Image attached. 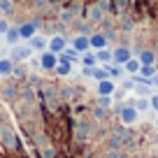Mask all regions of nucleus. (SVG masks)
<instances>
[{"mask_svg": "<svg viewBox=\"0 0 158 158\" xmlns=\"http://www.w3.org/2000/svg\"><path fill=\"white\" fill-rule=\"evenodd\" d=\"M56 65H58V54H54V51H42V56H40V68L42 70H56Z\"/></svg>", "mask_w": 158, "mask_h": 158, "instance_id": "nucleus-1", "label": "nucleus"}, {"mask_svg": "<svg viewBox=\"0 0 158 158\" xmlns=\"http://www.w3.org/2000/svg\"><path fill=\"white\" fill-rule=\"evenodd\" d=\"M118 112H121V121H123L126 126H133L135 121H137V109H135L133 105H123Z\"/></svg>", "mask_w": 158, "mask_h": 158, "instance_id": "nucleus-2", "label": "nucleus"}, {"mask_svg": "<svg viewBox=\"0 0 158 158\" xmlns=\"http://www.w3.org/2000/svg\"><path fill=\"white\" fill-rule=\"evenodd\" d=\"M65 47H68V40H65L63 35H54V37L47 42V49L54 51V54H60V51H65Z\"/></svg>", "mask_w": 158, "mask_h": 158, "instance_id": "nucleus-3", "label": "nucleus"}, {"mask_svg": "<svg viewBox=\"0 0 158 158\" xmlns=\"http://www.w3.org/2000/svg\"><path fill=\"white\" fill-rule=\"evenodd\" d=\"M130 58H133V51H130L128 47H116V49L112 51V60L118 63V65H123L126 60H130Z\"/></svg>", "mask_w": 158, "mask_h": 158, "instance_id": "nucleus-4", "label": "nucleus"}, {"mask_svg": "<svg viewBox=\"0 0 158 158\" xmlns=\"http://www.w3.org/2000/svg\"><path fill=\"white\" fill-rule=\"evenodd\" d=\"M107 35L105 33H93V35H89V44H91V49H105V47H107Z\"/></svg>", "mask_w": 158, "mask_h": 158, "instance_id": "nucleus-5", "label": "nucleus"}, {"mask_svg": "<svg viewBox=\"0 0 158 158\" xmlns=\"http://www.w3.org/2000/svg\"><path fill=\"white\" fill-rule=\"evenodd\" d=\"M72 49H77L79 54H86V51L91 49L89 35H74V37H72Z\"/></svg>", "mask_w": 158, "mask_h": 158, "instance_id": "nucleus-6", "label": "nucleus"}, {"mask_svg": "<svg viewBox=\"0 0 158 158\" xmlns=\"http://www.w3.org/2000/svg\"><path fill=\"white\" fill-rule=\"evenodd\" d=\"M37 23H40V21H28V23L19 26L21 40H30V37H33V35H37Z\"/></svg>", "mask_w": 158, "mask_h": 158, "instance_id": "nucleus-7", "label": "nucleus"}, {"mask_svg": "<svg viewBox=\"0 0 158 158\" xmlns=\"http://www.w3.org/2000/svg\"><path fill=\"white\" fill-rule=\"evenodd\" d=\"M30 54H33V49L30 47H16L14 44V51H12V60H28L30 58Z\"/></svg>", "mask_w": 158, "mask_h": 158, "instance_id": "nucleus-8", "label": "nucleus"}, {"mask_svg": "<svg viewBox=\"0 0 158 158\" xmlns=\"http://www.w3.org/2000/svg\"><path fill=\"white\" fill-rule=\"evenodd\" d=\"M89 21H93V23H98V21H105V10L100 5H91L89 7Z\"/></svg>", "mask_w": 158, "mask_h": 158, "instance_id": "nucleus-9", "label": "nucleus"}, {"mask_svg": "<svg viewBox=\"0 0 158 158\" xmlns=\"http://www.w3.org/2000/svg\"><path fill=\"white\" fill-rule=\"evenodd\" d=\"M114 81L112 79H102V81H98V95H112L114 93Z\"/></svg>", "mask_w": 158, "mask_h": 158, "instance_id": "nucleus-10", "label": "nucleus"}, {"mask_svg": "<svg viewBox=\"0 0 158 158\" xmlns=\"http://www.w3.org/2000/svg\"><path fill=\"white\" fill-rule=\"evenodd\" d=\"M137 60H139L142 65H153V63H156V54H153L151 49H142V51L137 54Z\"/></svg>", "mask_w": 158, "mask_h": 158, "instance_id": "nucleus-11", "label": "nucleus"}, {"mask_svg": "<svg viewBox=\"0 0 158 158\" xmlns=\"http://www.w3.org/2000/svg\"><path fill=\"white\" fill-rule=\"evenodd\" d=\"M5 40H7V44L14 47L16 42L21 40V33H19V26H10V30L5 33Z\"/></svg>", "mask_w": 158, "mask_h": 158, "instance_id": "nucleus-12", "label": "nucleus"}, {"mask_svg": "<svg viewBox=\"0 0 158 158\" xmlns=\"http://www.w3.org/2000/svg\"><path fill=\"white\" fill-rule=\"evenodd\" d=\"M0 135H2V139H5L7 147H16V135L12 133V128H7V126H0Z\"/></svg>", "mask_w": 158, "mask_h": 158, "instance_id": "nucleus-13", "label": "nucleus"}, {"mask_svg": "<svg viewBox=\"0 0 158 158\" xmlns=\"http://www.w3.org/2000/svg\"><path fill=\"white\" fill-rule=\"evenodd\" d=\"M28 42H30V49H35V51H44L47 49V40L42 37V35H33Z\"/></svg>", "mask_w": 158, "mask_h": 158, "instance_id": "nucleus-14", "label": "nucleus"}, {"mask_svg": "<svg viewBox=\"0 0 158 158\" xmlns=\"http://www.w3.org/2000/svg\"><path fill=\"white\" fill-rule=\"evenodd\" d=\"M14 72V60L12 58H0V74L2 77H7V74Z\"/></svg>", "mask_w": 158, "mask_h": 158, "instance_id": "nucleus-15", "label": "nucleus"}, {"mask_svg": "<svg viewBox=\"0 0 158 158\" xmlns=\"http://www.w3.org/2000/svg\"><path fill=\"white\" fill-rule=\"evenodd\" d=\"M123 68H126V72H128V74H137L139 68H142V63H139L137 58H130V60H126V63H123Z\"/></svg>", "mask_w": 158, "mask_h": 158, "instance_id": "nucleus-16", "label": "nucleus"}, {"mask_svg": "<svg viewBox=\"0 0 158 158\" xmlns=\"http://www.w3.org/2000/svg\"><path fill=\"white\" fill-rule=\"evenodd\" d=\"M81 65H84V68H95V65H98V58H95V54H91V51L81 54Z\"/></svg>", "mask_w": 158, "mask_h": 158, "instance_id": "nucleus-17", "label": "nucleus"}, {"mask_svg": "<svg viewBox=\"0 0 158 158\" xmlns=\"http://www.w3.org/2000/svg\"><path fill=\"white\" fill-rule=\"evenodd\" d=\"M95 58H98V63H112V51H107V47L105 49H98L95 51Z\"/></svg>", "mask_w": 158, "mask_h": 158, "instance_id": "nucleus-18", "label": "nucleus"}, {"mask_svg": "<svg viewBox=\"0 0 158 158\" xmlns=\"http://www.w3.org/2000/svg\"><path fill=\"white\" fill-rule=\"evenodd\" d=\"M56 72H58L60 77H68V74L72 72V63H65V60H58V65H56Z\"/></svg>", "mask_w": 158, "mask_h": 158, "instance_id": "nucleus-19", "label": "nucleus"}, {"mask_svg": "<svg viewBox=\"0 0 158 158\" xmlns=\"http://www.w3.org/2000/svg\"><path fill=\"white\" fill-rule=\"evenodd\" d=\"M44 98L49 100V102L58 105V93H56V86H44Z\"/></svg>", "mask_w": 158, "mask_h": 158, "instance_id": "nucleus-20", "label": "nucleus"}, {"mask_svg": "<svg viewBox=\"0 0 158 158\" xmlns=\"http://www.w3.org/2000/svg\"><path fill=\"white\" fill-rule=\"evenodd\" d=\"M105 68H107V72H109V79H114V77H121V72H123L118 63H107Z\"/></svg>", "mask_w": 158, "mask_h": 158, "instance_id": "nucleus-21", "label": "nucleus"}, {"mask_svg": "<svg viewBox=\"0 0 158 158\" xmlns=\"http://www.w3.org/2000/svg\"><path fill=\"white\" fill-rule=\"evenodd\" d=\"M137 74H139V77H144V79H151L153 74H156V68H153V65H142Z\"/></svg>", "mask_w": 158, "mask_h": 158, "instance_id": "nucleus-22", "label": "nucleus"}, {"mask_svg": "<svg viewBox=\"0 0 158 158\" xmlns=\"http://www.w3.org/2000/svg\"><path fill=\"white\" fill-rule=\"evenodd\" d=\"M91 77H95L98 79V81H102V79H109V72H107V68H93V74H91Z\"/></svg>", "mask_w": 158, "mask_h": 158, "instance_id": "nucleus-23", "label": "nucleus"}, {"mask_svg": "<svg viewBox=\"0 0 158 158\" xmlns=\"http://www.w3.org/2000/svg\"><path fill=\"white\" fill-rule=\"evenodd\" d=\"M12 10H14V0H0V12L2 14H7Z\"/></svg>", "mask_w": 158, "mask_h": 158, "instance_id": "nucleus-24", "label": "nucleus"}, {"mask_svg": "<svg viewBox=\"0 0 158 158\" xmlns=\"http://www.w3.org/2000/svg\"><path fill=\"white\" fill-rule=\"evenodd\" d=\"M133 107L137 109V112H142V109H149L151 105H149V100H147V98H139V100H135V105H133Z\"/></svg>", "mask_w": 158, "mask_h": 158, "instance_id": "nucleus-25", "label": "nucleus"}, {"mask_svg": "<svg viewBox=\"0 0 158 158\" xmlns=\"http://www.w3.org/2000/svg\"><path fill=\"white\" fill-rule=\"evenodd\" d=\"M98 105L100 107H109V105H112V95H100V100H98Z\"/></svg>", "mask_w": 158, "mask_h": 158, "instance_id": "nucleus-26", "label": "nucleus"}, {"mask_svg": "<svg viewBox=\"0 0 158 158\" xmlns=\"http://www.w3.org/2000/svg\"><path fill=\"white\" fill-rule=\"evenodd\" d=\"M149 105H151V107L158 112V95H151V98H149Z\"/></svg>", "mask_w": 158, "mask_h": 158, "instance_id": "nucleus-27", "label": "nucleus"}, {"mask_svg": "<svg viewBox=\"0 0 158 158\" xmlns=\"http://www.w3.org/2000/svg\"><path fill=\"white\" fill-rule=\"evenodd\" d=\"M7 30H10V23L5 19H0V33H7Z\"/></svg>", "mask_w": 158, "mask_h": 158, "instance_id": "nucleus-28", "label": "nucleus"}, {"mask_svg": "<svg viewBox=\"0 0 158 158\" xmlns=\"http://www.w3.org/2000/svg\"><path fill=\"white\" fill-rule=\"evenodd\" d=\"M151 84H153V86H158V74H153V77H151Z\"/></svg>", "mask_w": 158, "mask_h": 158, "instance_id": "nucleus-29", "label": "nucleus"}, {"mask_svg": "<svg viewBox=\"0 0 158 158\" xmlns=\"http://www.w3.org/2000/svg\"><path fill=\"white\" fill-rule=\"evenodd\" d=\"M0 14H2V12H0Z\"/></svg>", "mask_w": 158, "mask_h": 158, "instance_id": "nucleus-30", "label": "nucleus"}, {"mask_svg": "<svg viewBox=\"0 0 158 158\" xmlns=\"http://www.w3.org/2000/svg\"><path fill=\"white\" fill-rule=\"evenodd\" d=\"M156 123H158V121H156Z\"/></svg>", "mask_w": 158, "mask_h": 158, "instance_id": "nucleus-31", "label": "nucleus"}]
</instances>
